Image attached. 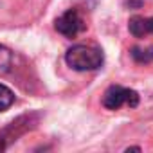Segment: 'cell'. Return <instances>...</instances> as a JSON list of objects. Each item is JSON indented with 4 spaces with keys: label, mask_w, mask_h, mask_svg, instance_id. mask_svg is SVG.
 Segmentation results:
<instances>
[{
    "label": "cell",
    "mask_w": 153,
    "mask_h": 153,
    "mask_svg": "<svg viewBox=\"0 0 153 153\" xmlns=\"http://www.w3.org/2000/svg\"><path fill=\"white\" fill-rule=\"evenodd\" d=\"M65 61L70 68L85 72V70H97L103 65L105 56H103V51L99 47L79 43V45H74L67 51Z\"/></svg>",
    "instance_id": "6da1fadb"
},
{
    "label": "cell",
    "mask_w": 153,
    "mask_h": 153,
    "mask_svg": "<svg viewBox=\"0 0 153 153\" xmlns=\"http://www.w3.org/2000/svg\"><path fill=\"white\" fill-rule=\"evenodd\" d=\"M123 105L135 108L139 105V94L131 88H124L121 85H112L103 96V106L108 110H119Z\"/></svg>",
    "instance_id": "7a4b0ae2"
},
{
    "label": "cell",
    "mask_w": 153,
    "mask_h": 153,
    "mask_svg": "<svg viewBox=\"0 0 153 153\" xmlns=\"http://www.w3.org/2000/svg\"><path fill=\"white\" fill-rule=\"evenodd\" d=\"M54 27L59 34H63L67 38H76L79 33L85 31V20L81 18L78 9H68L59 18H56Z\"/></svg>",
    "instance_id": "3957f363"
},
{
    "label": "cell",
    "mask_w": 153,
    "mask_h": 153,
    "mask_svg": "<svg viewBox=\"0 0 153 153\" xmlns=\"http://www.w3.org/2000/svg\"><path fill=\"white\" fill-rule=\"evenodd\" d=\"M128 29L135 38H144L148 34H153V18L133 16L128 22Z\"/></svg>",
    "instance_id": "277c9868"
},
{
    "label": "cell",
    "mask_w": 153,
    "mask_h": 153,
    "mask_svg": "<svg viewBox=\"0 0 153 153\" xmlns=\"http://www.w3.org/2000/svg\"><path fill=\"white\" fill-rule=\"evenodd\" d=\"M15 68V52L0 45V76H6Z\"/></svg>",
    "instance_id": "5b68a950"
},
{
    "label": "cell",
    "mask_w": 153,
    "mask_h": 153,
    "mask_svg": "<svg viewBox=\"0 0 153 153\" xmlns=\"http://www.w3.org/2000/svg\"><path fill=\"white\" fill-rule=\"evenodd\" d=\"M13 103H15V94H13V90L7 88L6 85H0V112L7 110Z\"/></svg>",
    "instance_id": "8992f818"
},
{
    "label": "cell",
    "mask_w": 153,
    "mask_h": 153,
    "mask_svg": "<svg viewBox=\"0 0 153 153\" xmlns=\"http://www.w3.org/2000/svg\"><path fill=\"white\" fill-rule=\"evenodd\" d=\"M131 56L139 63H149V61H153V47H149V49L135 47V49H131Z\"/></svg>",
    "instance_id": "52a82bcc"
}]
</instances>
